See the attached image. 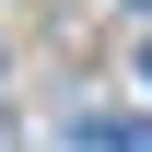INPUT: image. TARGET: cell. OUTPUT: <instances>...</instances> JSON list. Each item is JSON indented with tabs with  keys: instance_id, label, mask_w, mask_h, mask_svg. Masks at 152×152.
Masks as SVG:
<instances>
[{
	"instance_id": "3",
	"label": "cell",
	"mask_w": 152,
	"mask_h": 152,
	"mask_svg": "<svg viewBox=\"0 0 152 152\" xmlns=\"http://www.w3.org/2000/svg\"><path fill=\"white\" fill-rule=\"evenodd\" d=\"M140 70H152V58H140Z\"/></svg>"
},
{
	"instance_id": "1",
	"label": "cell",
	"mask_w": 152,
	"mask_h": 152,
	"mask_svg": "<svg viewBox=\"0 0 152 152\" xmlns=\"http://www.w3.org/2000/svg\"><path fill=\"white\" fill-rule=\"evenodd\" d=\"M117 152H152V117H129V129H117Z\"/></svg>"
},
{
	"instance_id": "2",
	"label": "cell",
	"mask_w": 152,
	"mask_h": 152,
	"mask_svg": "<svg viewBox=\"0 0 152 152\" xmlns=\"http://www.w3.org/2000/svg\"><path fill=\"white\" fill-rule=\"evenodd\" d=\"M140 12H152V0H140Z\"/></svg>"
}]
</instances>
